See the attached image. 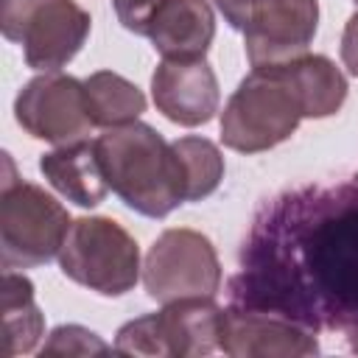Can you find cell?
Returning <instances> with one entry per match:
<instances>
[{"label": "cell", "instance_id": "9a60e30c", "mask_svg": "<svg viewBox=\"0 0 358 358\" xmlns=\"http://www.w3.org/2000/svg\"><path fill=\"white\" fill-rule=\"evenodd\" d=\"M0 319H3V358L28 355L45 336V316L34 299V282L17 268H3L0 291Z\"/></svg>", "mask_w": 358, "mask_h": 358}, {"label": "cell", "instance_id": "52a82bcc", "mask_svg": "<svg viewBox=\"0 0 358 358\" xmlns=\"http://www.w3.org/2000/svg\"><path fill=\"white\" fill-rule=\"evenodd\" d=\"M224 308L213 296L168 302L159 313L126 322L115 336V352L148 358H199L218 350Z\"/></svg>", "mask_w": 358, "mask_h": 358}, {"label": "cell", "instance_id": "8fae6325", "mask_svg": "<svg viewBox=\"0 0 358 358\" xmlns=\"http://www.w3.org/2000/svg\"><path fill=\"white\" fill-rule=\"evenodd\" d=\"M218 350L232 358H308L319 352L316 333L299 322L249 305L224 308Z\"/></svg>", "mask_w": 358, "mask_h": 358}, {"label": "cell", "instance_id": "44dd1931", "mask_svg": "<svg viewBox=\"0 0 358 358\" xmlns=\"http://www.w3.org/2000/svg\"><path fill=\"white\" fill-rule=\"evenodd\" d=\"M218 11L224 14V20L235 28V31H243L252 11L260 6V0H215Z\"/></svg>", "mask_w": 358, "mask_h": 358}, {"label": "cell", "instance_id": "603a6c76", "mask_svg": "<svg viewBox=\"0 0 358 358\" xmlns=\"http://www.w3.org/2000/svg\"><path fill=\"white\" fill-rule=\"evenodd\" d=\"M350 350H352V352H358V330H355V333H350Z\"/></svg>", "mask_w": 358, "mask_h": 358}, {"label": "cell", "instance_id": "2e32d148", "mask_svg": "<svg viewBox=\"0 0 358 358\" xmlns=\"http://www.w3.org/2000/svg\"><path fill=\"white\" fill-rule=\"evenodd\" d=\"M302 106V117H330L347 101V78L333 59L322 53H305L282 67Z\"/></svg>", "mask_w": 358, "mask_h": 358}, {"label": "cell", "instance_id": "4fadbf2b", "mask_svg": "<svg viewBox=\"0 0 358 358\" xmlns=\"http://www.w3.org/2000/svg\"><path fill=\"white\" fill-rule=\"evenodd\" d=\"M162 59H199L215 36V14L207 0H159L145 34Z\"/></svg>", "mask_w": 358, "mask_h": 358}, {"label": "cell", "instance_id": "7a4b0ae2", "mask_svg": "<svg viewBox=\"0 0 358 358\" xmlns=\"http://www.w3.org/2000/svg\"><path fill=\"white\" fill-rule=\"evenodd\" d=\"M95 151L112 193L148 218H165L185 201L182 173L171 143L140 120L112 126L95 140Z\"/></svg>", "mask_w": 358, "mask_h": 358}, {"label": "cell", "instance_id": "7c38bea8", "mask_svg": "<svg viewBox=\"0 0 358 358\" xmlns=\"http://www.w3.org/2000/svg\"><path fill=\"white\" fill-rule=\"evenodd\" d=\"M154 106L185 129L213 120L221 103V90L213 67L199 59H162L151 76Z\"/></svg>", "mask_w": 358, "mask_h": 358}, {"label": "cell", "instance_id": "8992f818", "mask_svg": "<svg viewBox=\"0 0 358 358\" xmlns=\"http://www.w3.org/2000/svg\"><path fill=\"white\" fill-rule=\"evenodd\" d=\"M90 14L76 0H0V31L20 42L25 64L39 73H59L87 42Z\"/></svg>", "mask_w": 358, "mask_h": 358}, {"label": "cell", "instance_id": "6da1fadb", "mask_svg": "<svg viewBox=\"0 0 358 358\" xmlns=\"http://www.w3.org/2000/svg\"><path fill=\"white\" fill-rule=\"evenodd\" d=\"M229 302L302 327L358 330V182L305 185L266 201L241 246Z\"/></svg>", "mask_w": 358, "mask_h": 358}, {"label": "cell", "instance_id": "d6986e66", "mask_svg": "<svg viewBox=\"0 0 358 358\" xmlns=\"http://www.w3.org/2000/svg\"><path fill=\"white\" fill-rule=\"evenodd\" d=\"M115 347H109L98 333L81 327V324H62L50 333V338L42 347L45 355H106Z\"/></svg>", "mask_w": 358, "mask_h": 358}, {"label": "cell", "instance_id": "5b68a950", "mask_svg": "<svg viewBox=\"0 0 358 358\" xmlns=\"http://www.w3.org/2000/svg\"><path fill=\"white\" fill-rule=\"evenodd\" d=\"M59 268L101 296H123L140 280V246L115 218L84 215L70 224Z\"/></svg>", "mask_w": 358, "mask_h": 358}, {"label": "cell", "instance_id": "277c9868", "mask_svg": "<svg viewBox=\"0 0 358 358\" xmlns=\"http://www.w3.org/2000/svg\"><path fill=\"white\" fill-rule=\"evenodd\" d=\"M302 120L285 70H252L221 112V143L238 154H260L285 143Z\"/></svg>", "mask_w": 358, "mask_h": 358}, {"label": "cell", "instance_id": "cb8c5ba5", "mask_svg": "<svg viewBox=\"0 0 358 358\" xmlns=\"http://www.w3.org/2000/svg\"><path fill=\"white\" fill-rule=\"evenodd\" d=\"M355 3H358V0H355Z\"/></svg>", "mask_w": 358, "mask_h": 358}, {"label": "cell", "instance_id": "ffe728a7", "mask_svg": "<svg viewBox=\"0 0 358 358\" xmlns=\"http://www.w3.org/2000/svg\"><path fill=\"white\" fill-rule=\"evenodd\" d=\"M157 6H159V0H112V8L117 14L120 25L137 36L145 34V25Z\"/></svg>", "mask_w": 358, "mask_h": 358}, {"label": "cell", "instance_id": "9c48e42d", "mask_svg": "<svg viewBox=\"0 0 358 358\" xmlns=\"http://www.w3.org/2000/svg\"><path fill=\"white\" fill-rule=\"evenodd\" d=\"M14 117L25 134L53 145L81 143L95 126L84 81L64 73H42L31 78L14 101Z\"/></svg>", "mask_w": 358, "mask_h": 358}, {"label": "cell", "instance_id": "ba28073f", "mask_svg": "<svg viewBox=\"0 0 358 358\" xmlns=\"http://www.w3.org/2000/svg\"><path fill=\"white\" fill-rule=\"evenodd\" d=\"M145 294L162 305L193 296H215L221 288V263L207 235L173 227L148 249L143 263Z\"/></svg>", "mask_w": 358, "mask_h": 358}, {"label": "cell", "instance_id": "30bf717a", "mask_svg": "<svg viewBox=\"0 0 358 358\" xmlns=\"http://www.w3.org/2000/svg\"><path fill=\"white\" fill-rule=\"evenodd\" d=\"M319 28V0H260L243 28L252 70H280L302 59Z\"/></svg>", "mask_w": 358, "mask_h": 358}, {"label": "cell", "instance_id": "5bb4252c", "mask_svg": "<svg viewBox=\"0 0 358 358\" xmlns=\"http://www.w3.org/2000/svg\"><path fill=\"white\" fill-rule=\"evenodd\" d=\"M39 171L56 193H62L67 201H73L78 207H95L112 190L106 182V173L101 168L95 143H87V140L70 143V145H56L53 151L42 154Z\"/></svg>", "mask_w": 358, "mask_h": 358}, {"label": "cell", "instance_id": "ac0fdd59", "mask_svg": "<svg viewBox=\"0 0 358 358\" xmlns=\"http://www.w3.org/2000/svg\"><path fill=\"white\" fill-rule=\"evenodd\" d=\"M179 173L185 201H201L218 190L224 179V157L218 145L207 137H179L171 143Z\"/></svg>", "mask_w": 358, "mask_h": 358}, {"label": "cell", "instance_id": "7402d4cb", "mask_svg": "<svg viewBox=\"0 0 358 358\" xmlns=\"http://www.w3.org/2000/svg\"><path fill=\"white\" fill-rule=\"evenodd\" d=\"M341 62L358 78V14H352L341 34Z\"/></svg>", "mask_w": 358, "mask_h": 358}, {"label": "cell", "instance_id": "e0dca14e", "mask_svg": "<svg viewBox=\"0 0 358 358\" xmlns=\"http://www.w3.org/2000/svg\"><path fill=\"white\" fill-rule=\"evenodd\" d=\"M90 117L95 126L112 129L137 120L145 112V95L137 84L112 70H98L84 81Z\"/></svg>", "mask_w": 358, "mask_h": 358}, {"label": "cell", "instance_id": "3957f363", "mask_svg": "<svg viewBox=\"0 0 358 358\" xmlns=\"http://www.w3.org/2000/svg\"><path fill=\"white\" fill-rule=\"evenodd\" d=\"M8 176L0 190V266L3 268H36L59 257L70 232V213L34 182L14 176V165L6 154Z\"/></svg>", "mask_w": 358, "mask_h": 358}]
</instances>
